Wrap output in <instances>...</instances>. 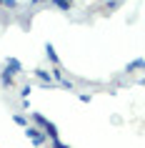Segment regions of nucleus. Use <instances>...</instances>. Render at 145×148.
I'll return each mask as SVG.
<instances>
[{
    "label": "nucleus",
    "mask_w": 145,
    "mask_h": 148,
    "mask_svg": "<svg viewBox=\"0 0 145 148\" xmlns=\"http://www.w3.org/2000/svg\"><path fill=\"white\" fill-rule=\"evenodd\" d=\"M25 136L33 140V146H38V148L48 143V136L40 131V128H35V125H25Z\"/></svg>",
    "instance_id": "f257e3e1"
},
{
    "label": "nucleus",
    "mask_w": 145,
    "mask_h": 148,
    "mask_svg": "<svg viewBox=\"0 0 145 148\" xmlns=\"http://www.w3.org/2000/svg\"><path fill=\"white\" fill-rule=\"evenodd\" d=\"M33 73H35V78L40 80V86H43V88H50V86H53V78H50V70H45V68H35Z\"/></svg>",
    "instance_id": "f03ea898"
},
{
    "label": "nucleus",
    "mask_w": 145,
    "mask_h": 148,
    "mask_svg": "<svg viewBox=\"0 0 145 148\" xmlns=\"http://www.w3.org/2000/svg\"><path fill=\"white\" fill-rule=\"evenodd\" d=\"M5 68H8L13 75H18V73H23V63L18 60V58H13V55H10V58H5Z\"/></svg>",
    "instance_id": "7ed1b4c3"
},
{
    "label": "nucleus",
    "mask_w": 145,
    "mask_h": 148,
    "mask_svg": "<svg viewBox=\"0 0 145 148\" xmlns=\"http://www.w3.org/2000/svg\"><path fill=\"white\" fill-rule=\"evenodd\" d=\"M0 86H5V88H13V86H15V75H13L8 68H3V73H0Z\"/></svg>",
    "instance_id": "20e7f679"
},
{
    "label": "nucleus",
    "mask_w": 145,
    "mask_h": 148,
    "mask_svg": "<svg viewBox=\"0 0 145 148\" xmlns=\"http://www.w3.org/2000/svg\"><path fill=\"white\" fill-rule=\"evenodd\" d=\"M43 133H45V136H48L50 140H58V138H60V133H58V125H55L53 121H48V123H45V128H43Z\"/></svg>",
    "instance_id": "39448f33"
},
{
    "label": "nucleus",
    "mask_w": 145,
    "mask_h": 148,
    "mask_svg": "<svg viewBox=\"0 0 145 148\" xmlns=\"http://www.w3.org/2000/svg\"><path fill=\"white\" fill-rule=\"evenodd\" d=\"M30 121H33V125H35V128H40V131H43V128H45V123H48V118L43 116V113H38V110H33V113H30Z\"/></svg>",
    "instance_id": "423d86ee"
},
{
    "label": "nucleus",
    "mask_w": 145,
    "mask_h": 148,
    "mask_svg": "<svg viewBox=\"0 0 145 148\" xmlns=\"http://www.w3.org/2000/svg\"><path fill=\"white\" fill-rule=\"evenodd\" d=\"M45 55H48V60L53 63V68H55V65H60V60H58V53H55L53 43H45Z\"/></svg>",
    "instance_id": "0eeeda50"
},
{
    "label": "nucleus",
    "mask_w": 145,
    "mask_h": 148,
    "mask_svg": "<svg viewBox=\"0 0 145 148\" xmlns=\"http://www.w3.org/2000/svg\"><path fill=\"white\" fill-rule=\"evenodd\" d=\"M135 70H143V58H135L125 65V73H135Z\"/></svg>",
    "instance_id": "6e6552de"
},
{
    "label": "nucleus",
    "mask_w": 145,
    "mask_h": 148,
    "mask_svg": "<svg viewBox=\"0 0 145 148\" xmlns=\"http://www.w3.org/2000/svg\"><path fill=\"white\" fill-rule=\"evenodd\" d=\"M58 10H63V13H70V8H73V3H68V0H50Z\"/></svg>",
    "instance_id": "1a4fd4ad"
},
{
    "label": "nucleus",
    "mask_w": 145,
    "mask_h": 148,
    "mask_svg": "<svg viewBox=\"0 0 145 148\" xmlns=\"http://www.w3.org/2000/svg\"><path fill=\"white\" fill-rule=\"evenodd\" d=\"M13 123L23 125V128H25V125H30V123H28V116H23V113H15V116H13Z\"/></svg>",
    "instance_id": "9d476101"
},
{
    "label": "nucleus",
    "mask_w": 145,
    "mask_h": 148,
    "mask_svg": "<svg viewBox=\"0 0 145 148\" xmlns=\"http://www.w3.org/2000/svg\"><path fill=\"white\" fill-rule=\"evenodd\" d=\"M30 93H33V86H30V83H25V86L20 88V95H23V98H30Z\"/></svg>",
    "instance_id": "9b49d317"
},
{
    "label": "nucleus",
    "mask_w": 145,
    "mask_h": 148,
    "mask_svg": "<svg viewBox=\"0 0 145 148\" xmlns=\"http://www.w3.org/2000/svg\"><path fill=\"white\" fill-rule=\"evenodd\" d=\"M115 8H120V0H108L105 3V10H115Z\"/></svg>",
    "instance_id": "f8f14e48"
},
{
    "label": "nucleus",
    "mask_w": 145,
    "mask_h": 148,
    "mask_svg": "<svg viewBox=\"0 0 145 148\" xmlns=\"http://www.w3.org/2000/svg\"><path fill=\"white\" fill-rule=\"evenodd\" d=\"M60 86L65 88V90H73V80H68V78H63V80H60Z\"/></svg>",
    "instance_id": "ddd939ff"
},
{
    "label": "nucleus",
    "mask_w": 145,
    "mask_h": 148,
    "mask_svg": "<svg viewBox=\"0 0 145 148\" xmlns=\"http://www.w3.org/2000/svg\"><path fill=\"white\" fill-rule=\"evenodd\" d=\"M0 5H5V8H15L18 0H0Z\"/></svg>",
    "instance_id": "4468645a"
},
{
    "label": "nucleus",
    "mask_w": 145,
    "mask_h": 148,
    "mask_svg": "<svg viewBox=\"0 0 145 148\" xmlns=\"http://www.w3.org/2000/svg\"><path fill=\"white\" fill-rule=\"evenodd\" d=\"M50 143H53V148H70L68 143H63L60 138H58V140H50Z\"/></svg>",
    "instance_id": "2eb2a0df"
},
{
    "label": "nucleus",
    "mask_w": 145,
    "mask_h": 148,
    "mask_svg": "<svg viewBox=\"0 0 145 148\" xmlns=\"http://www.w3.org/2000/svg\"><path fill=\"white\" fill-rule=\"evenodd\" d=\"M78 101H80V103H90V95H88V93H80V95H78Z\"/></svg>",
    "instance_id": "dca6fc26"
},
{
    "label": "nucleus",
    "mask_w": 145,
    "mask_h": 148,
    "mask_svg": "<svg viewBox=\"0 0 145 148\" xmlns=\"http://www.w3.org/2000/svg\"><path fill=\"white\" fill-rule=\"evenodd\" d=\"M33 5H40V3H50V0H30Z\"/></svg>",
    "instance_id": "f3484780"
},
{
    "label": "nucleus",
    "mask_w": 145,
    "mask_h": 148,
    "mask_svg": "<svg viewBox=\"0 0 145 148\" xmlns=\"http://www.w3.org/2000/svg\"><path fill=\"white\" fill-rule=\"evenodd\" d=\"M68 3H75V0H68Z\"/></svg>",
    "instance_id": "a211bd4d"
}]
</instances>
